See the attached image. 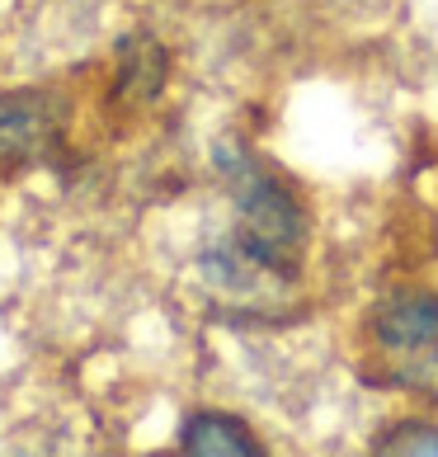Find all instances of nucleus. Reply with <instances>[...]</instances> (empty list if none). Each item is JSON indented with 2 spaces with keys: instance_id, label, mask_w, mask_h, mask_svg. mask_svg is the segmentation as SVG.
I'll use <instances>...</instances> for the list:
<instances>
[{
  "instance_id": "nucleus-1",
  "label": "nucleus",
  "mask_w": 438,
  "mask_h": 457,
  "mask_svg": "<svg viewBox=\"0 0 438 457\" xmlns=\"http://www.w3.org/2000/svg\"><path fill=\"white\" fill-rule=\"evenodd\" d=\"M212 161H217V175H222V189L236 212L227 236L236 245H245L255 260H264L274 274L297 278L302 250H307V217H302L297 194L236 137L217 142Z\"/></svg>"
},
{
  "instance_id": "nucleus-2",
  "label": "nucleus",
  "mask_w": 438,
  "mask_h": 457,
  "mask_svg": "<svg viewBox=\"0 0 438 457\" xmlns=\"http://www.w3.org/2000/svg\"><path fill=\"white\" fill-rule=\"evenodd\" d=\"M66 146L62 104L43 90H14L0 99V170H43L57 165Z\"/></svg>"
},
{
  "instance_id": "nucleus-3",
  "label": "nucleus",
  "mask_w": 438,
  "mask_h": 457,
  "mask_svg": "<svg viewBox=\"0 0 438 457\" xmlns=\"http://www.w3.org/2000/svg\"><path fill=\"white\" fill-rule=\"evenodd\" d=\"M373 345L382 359H401L410 349H425L438 340V293H396L368 320Z\"/></svg>"
},
{
  "instance_id": "nucleus-4",
  "label": "nucleus",
  "mask_w": 438,
  "mask_h": 457,
  "mask_svg": "<svg viewBox=\"0 0 438 457\" xmlns=\"http://www.w3.org/2000/svg\"><path fill=\"white\" fill-rule=\"evenodd\" d=\"M198 269H203L208 287H217V293H227L236 302H264L269 293H283L293 278L274 274L264 260H255L245 245H236L231 236H222V241H212L203 250V260H198Z\"/></svg>"
},
{
  "instance_id": "nucleus-5",
  "label": "nucleus",
  "mask_w": 438,
  "mask_h": 457,
  "mask_svg": "<svg viewBox=\"0 0 438 457\" xmlns=\"http://www.w3.org/2000/svg\"><path fill=\"white\" fill-rule=\"evenodd\" d=\"M179 448L194 457H260L264 444L250 434L245 420L227 411H198L179 425Z\"/></svg>"
},
{
  "instance_id": "nucleus-6",
  "label": "nucleus",
  "mask_w": 438,
  "mask_h": 457,
  "mask_svg": "<svg viewBox=\"0 0 438 457\" xmlns=\"http://www.w3.org/2000/svg\"><path fill=\"white\" fill-rule=\"evenodd\" d=\"M165 47L151 38V33H132V38L118 43V95L123 99H156L165 86Z\"/></svg>"
},
{
  "instance_id": "nucleus-7",
  "label": "nucleus",
  "mask_w": 438,
  "mask_h": 457,
  "mask_svg": "<svg viewBox=\"0 0 438 457\" xmlns=\"http://www.w3.org/2000/svg\"><path fill=\"white\" fill-rule=\"evenodd\" d=\"M386 382L438 401V340L415 353H401V359H386Z\"/></svg>"
},
{
  "instance_id": "nucleus-8",
  "label": "nucleus",
  "mask_w": 438,
  "mask_h": 457,
  "mask_svg": "<svg viewBox=\"0 0 438 457\" xmlns=\"http://www.w3.org/2000/svg\"><path fill=\"white\" fill-rule=\"evenodd\" d=\"M373 448L377 453H406V457H438V425H429V420H401Z\"/></svg>"
}]
</instances>
